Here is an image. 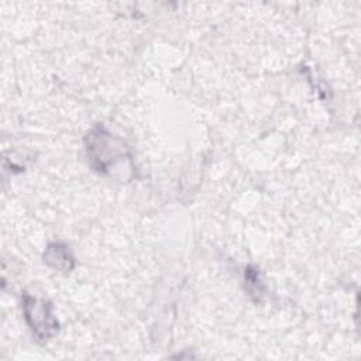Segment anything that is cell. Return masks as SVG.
Listing matches in <instances>:
<instances>
[{"label":"cell","instance_id":"obj_1","mask_svg":"<svg viewBox=\"0 0 361 361\" xmlns=\"http://www.w3.org/2000/svg\"><path fill=\"white\" fill-rule=\"evenodd\" d=\"M85 149L89 165L100 175L116 179H131L135 173L133 157L127 145L103 124H96L85 135Z\"/></svg>","mask_w":361,"mask_h":361},{"label":"cell","instance_id":"obj_2","mask_svg":"<svg viewBox=\"0 0 361 361\" xmlns=\"http://www.w3.org/2000/svg\"><path fill=\"white\" fill-rule=\"evenodd\" d=\"M23 312L28 327L37 338L48 340L58 333L59 323L54 316L52 305L48 300L23 292Z\"/></svg>","mask_w":361,"mask_h":361},{"label":"cell","instance_id":"obj_3","mask_svg":"<svg viewBox=\"0 0 361 361\" xmlns=\"http://www.w3.org/2000/svg\"><path fill=\"white\" fill-rule=\"evenodd\" d=\"M42 258H44L45 264H48L54 269L63 271V272L71 271L75 265V258H73L69 247L59 241L49 243L42 254Z\"/></svg>","mask_w":361,"mask_h":361},{"label":"cell","instance_id":"obj_4","mask_svg":"<svg viewBox=\"0 0 361 361\" xmlns=\"http://www.w3.org/2000/svg\"><path fill=\"white\" fill-rule=\"evenodd\" d=\"M259 272L254 267H247L245 268V283H247V290L250 295H259L262 292L261 283H259Z\"/></svg>","mask_w":361,"mask_h":361}]
</instances>
